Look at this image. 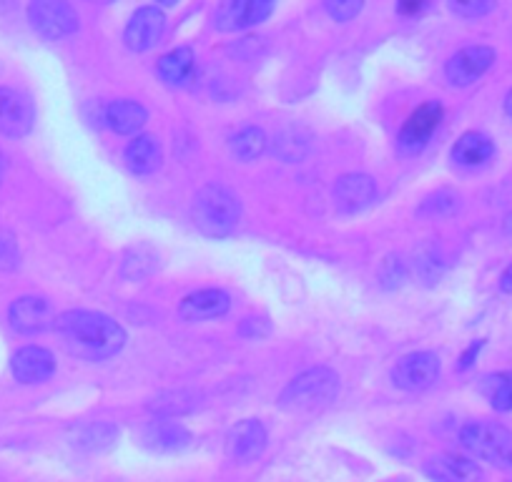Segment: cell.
Here are the masks:
<instances>
[{
  "label": "cell",
  "instance_id": "1",
  "mask_svg": "<svg viewBox=\"0 0 512 482\" xmlns=\"http://www.w3.org/2000/svg\"><path fill=\"white\" fill-rule=\"evenodd\" d=\"M56 332L61 334L63 344L76 357L88 362H103L111 359L126 347V329L116 319L101 312L88 309H71L56 319Z\"/></svg>",
  "mask_w": 512,
  "mask_h": 482
},
{
  "label": "cell",
  "instance_id": "2",
  "mask_svg": "<svg viewBox=\"0 0 512 482\" xmlns=\"http://www.w3.org/2000/svg\"><path fill=\"white\" fill-rule=\"evenodd\" d=\"M191 219L201 234L211 239L229 236L241 219V204L226 186L209 184L194 196Z\"/></svg>",
  "mask_w": 512,
  "mask_h": 482
},
{
  "label": "cell",
  "instance_id": "3",
  "mask_svg": "<svg viewBox=\"0 0 512 482\" xmlns=\"http://www.w3.org/2000/svg\"><path fill=\"white\" fill-rule=\"evenodd\" d=\"M339 395V377L329 367H312L294 377L279 395L284 412H314L327 407Z\"/></svg>",
  "mask_w": 512,
  "mask_h": 482
},
{
  "label": "cell",
  "instance_id": "4",
  "mask_svg": "<svg viewBox=\"0 0 512 482\" xmlns=\"http://www.w3.org/2000/svg\"><path fill=\"white\" fill-rule=\"evenodd\" d=\"M460 445L480 460L512 467V432L492 422H467L460 430Z\"/></svg>",
  "mask_w": 512,
  "mask_h": 482
},
{
  "label": "cell",
  "instance_id": "5",
  "mask_svg": "<svg viewBox=\"0 0 512 482\" xmlns=\"http://www.w3.org/2000/svg\"><path fill=\"white\" fill-rule=\"evenodd\" d=\"M28 21L46 41H61L78 31V13L68 0H31Z\"/></svg>",
  "mask_w": 512,
  "mask_h": 482
},
{
  "label": "cell",
  "instance_id": "6",
  "mask_svg": "<svg viewBox=\"0 0 512 482\" xmlns=\"http://www.w3.org/2000/svg\"><path fill=\"white\" fill-rule=\"evenodd\" d=\"M36 126V106L18 88L0 86V134L6 139H26Z\"/></svg>",
  "mask_w": 512,
  "mask_h": 482
},
{
  "label": "cell",
  "instance_id": "7",
  "mask_svg": "<svg viewBox=\"0 0 512 482\" xmlns=\"http://www.w3.org/2000/svg\"><path fill=\"white\" fill-rule=\"evenodd\" d=\"M277 8V0H224L216 11L214 23L219 31L236 33L267 21Z\"/></svg>",
  "mask_w": 512,
  "mask_h": 482
},
{
  "label": "cell",
  "instance_id": "8",
  "mask_svg": "<svg viewBox=\"0 0 512 482\" xmlns=\"http://www.w3.org/2000/svg\"><path fill=\"white\" fill-rule=\"evenodd\" d=\"M440 377V357L435 352H412L392 367V382L405 392H422Z\"/></svg>",
  "mask_w": 512,
  "mask_h": 482
},
{
  "label": "cell",
  "instance_id": "9",
  "mask_svg": "<svg viewBox=\"0 0 512 482\" xmlns=\"http://www.w3.org/2000/svg\"><path fill=\"white\" fill-rule=\"evenodd\" d=\"M442 113L445 111H442V106L437 101H427L422 106H417L400 131V139H397L400 149L405 154H417V151L425 149L430 144L432 134L437 131V126H440Z\"/></svg>",
  "mask_w": 512,
  "mask_h": 482
},
{
  "label": "cell",
  "instance_id": "10",
  "mask_svg": "<svg viewBox=\"0 0 512 482\" xmlns=\"http://www.w3.org/2000/svg\"><path fill=\"white\" fill-rule=\"evenodd\" d=\"M166 31V16L159 6H144L131 16L123 31V43L128 51L146 53L161 41Z\"/></svg>",
  "mask_w": 512,
  "mask_h": 482
},
{
  "label": "cell",
  "instance_id": "11",
  "mask_svg": "<svg viewBox=\"0 0 512 482\" xmlns=\"http://www.w3.org/2000/svg\"><path fill=\"white\" fill-rule=\"evenodd\" d=\"M56 309L46 297H21L8 309V322L18 334H43L56 327Z\"/></svg>",
  "mask_w": 512,
  "mask_h": 482
},
{
  "label": "cell",
  "instance_id": "12",
  "mask_svg": "<svg viewBox=\"0 0 512 482\" xmlns=\"http://www.w3.org/2000/svg\"><path fill=\"white\" fill-rule=\"evenodd\" d=\"M495 63V48L490 46H467L457 51L455 56L447 61L445 76L452 86L465 88L472 86L477 78L485 76Z\"/></svg>",
  "mask_w": 512,
  "mask_h": 482
},
{
  "label": "cell",
  "instance_id": "13",
  "mask_svg": "<svg viewBox=\"0 0 512 482\" xmlns=\"http://www.w3.org/2000/svg\"><path fill=\"white\" fill-rule=\"evenodd\" d=\"M11 372L21 385H41L56 375V357L46 347L28 344L11 357Z\"/></svg>",
  "mask_w": 512,
  "mask_h": 482
},
{
  "label": "cell",
  "instance_id": "14",
  "mask_svg": "<svg viewBox=\"0 0 512 482\" xmlns=\"http://www.w3.org/2000/svg\"><path fill=\"white\" fill-rule=\"evenodd\" d=\"M377 181L367 174H347L334 184V204L342 214H359L377 201Z\"/></svg>",
  "mask_w": 512,
  "mask_h": 482
},
{
  "label": "cell",
  "instance_id": "15",
  "mask_svg": "<svg viewBox=\"0 0 512 482\" xmlns=\"http://www.w3.org/2000/svg\"><path fill=\"white\" fill-rule=\"evenodd\" d=\"M267 427L259 420H241L239 425L231 427L229 437H226V452L231 460L236 462H254L256 457H262L267 450Z\"/></svg>",
  "mask_w": 512,
  "mask_h": 482
},
{
  "label": "cell",
  "instance_id": "16",
  "mask_svg": "<svg viewBox=\"0 0 512 482\" xmlns=\"http://www.w3.org/2000/svg\"><path fill=\"white\" fill-rule=\"evenodd\" d=\"M231 309V297L224 289H199L181 299L179 314L184 322H209L224 317Z\"/></svg>",
  "mask_w": 512,
  "mask_h": 482
},
{
  "label": "cell",
  "instance_id": "17",
  "mask_svg": "<svg viewBox=\"0 0 512 482\" xmlns=\"http://www.w3.org/2000/svg\"><path fill=\"white\" fill-rule=\"evenodd\" d=\"M149 121V111L141 106L139 101L131 98H121V101H111L103 108V124L118 136H134Z\"/></svg>",
  "mask_w": 512,
  "mask_h": 482
},
{
  "label": "cell",
  "instance_id": "18",
  "mask_svg": "<svg viewBox=\"0 0 512 482\" xmlns=\"http://www.w3.org/2000/svg\"><path fill=\"white\" fill-rule=\"evenodd\" d=\"M144 445L156 452H181L191 445V432L171 417H156L146 425Z\"/></svg>",
  "mask_w": 512,
  "mask_h": 482
},
{
  "label": "cell",
  "instance_id": "19",
  "mask_svg": "<svg viewBox=\"0 0 512 482\" xmlns=\"http://www.w3.org/2000/svg\"><path fill=\"white\" fill-rule=\"evenodd\" d=\"M425 472L437 482H477L482 477V470L477 462L462 455H437L425 465Z\"/></svg>",
  "mask_w": 512,
  "mask_h": 482
},
{
  "label": "cell",
  "instance_id": "20",
  "mask_svg": "<svg viewBox=\"0 0 512 482\" xmlns=\"http://www.w3.org/2000/svg\"><path fill=\"white\" fill-rule=\"evenodd\" d=\"M123 161H126L131 174L151 176L159 171L161 161H164V151H161V144L154 136H136L123 151Z\"/></svg>",
  "mask_w": 512,
  "mask_h": 482
},
{
  "label": "cell",
  "instance_id": "21",
  "mask_svg": "<svg viewBox=\"0 0 512 482\" xmlns=\"http://www.w3.org/2000/svg\"><path fill=\"white\" fill-rule=\"evenodd\" d=\"M492 154H495V144L490 136L480 131H467L452 146V161L460 166H482L492 159Z\"/></svg>",
  "mask_w": 512,
  "mask_h": 482
},
{
  "label": "cell",
  "instance_id": "22",
  "mask_svg": "<svg viewBox=\"0 0 512 482\" xmlns=\"http://www.w3.org/2000/svg\"><path fill=\"white\" fill-rule=\"evenodd\" d=\"M156 71H159V78L166 86H184L191 73H194V51L189 46L174 48L166 56H161Z\"/></svg>",
  "mask_w": 512,
  "mask_h": 482
},
{
  "label": "cell",
  "instance_id": "23",
  "mask_svg": "<svg viewBox=\"0 0 512 482\" xmlns=\"http://www.w3.org/2000/svg\"><path fill=\"white\" fill-rule=\"evenodd\" d=\"M159 269V252L151 244H136L126 252L121 264V277L128 282H141Z\"/></svg>",
  "mask_w": 512,
  "mask_h": 482
},
{
  "label": "cell",
  "instance_id": "24",
  "mask_svg": "<svg viewBox=\"0 0 512 482\" xmlns=\"http://www.w3.org/2000/svg\"><path fill=\"white\" fill-rule=\"evenodd\" d=\"M118 442V427L111 422H91L76 430L73 445L83 452H106Z\"/></svg>",
  "mask_w": 512,
  "mask_h": 482
},
{
  "label": "cell",
  "instance_id": "25",
  "mask_svg": "<svg viewBox=\"0 0 512 482\" xmlns=\"http://www.w3.org/2000/svg\"><path fill=\"white\" fill-rule=\"evenodd\" d=\"M267 146L269 139L259 126H244L229 139L231 156H236L239 161H256L259 156H264Z\"/></svg>",
  "mask_w": 512,
  "mask_h": 482
},
{
  "label": "cell",
  "instance_id": "26",
  "mask_svg": "<svg viewBox=\"0 0 512 482\" xmlns=\"http://www.w3.org/2000/svg\"><path fill=\"white\" fill-rule=\"evenodd\" d=\"M196 405H199V397H196L194 392L179 390V392H164V395L154 397V400L149 402V410L154 412L156 417H171V420H176L179 415H189V412H194Z\"/></svg>",
  "mask_w": 512,
  "mask_h": 482
},
{
  "label": "cell",
  "instance_id": "27",
  "mask_svg": "<svg viewBox=\"0 0 512 482\" xmlns=\"http://www.w3.org/2000/svg\"><path fill=\"white\" fill-rule=\"evenodd\" d=\"M482 395L490 400L492 410L512 412V372H495L487 375L480 385Z\"/></svg>",
  "mask_w": 512,
  "mask_h": 482
},
{
  "label": "cell",
  "instance_id": "28",
  "mask_svg": "<svg viewBox=\"0 0 512 482\" xmlns=\"http://www.w3.org/2000/svg\"><path fill=\"white\" fill-rule=\"evenodd\" d=\"M274 154L287 164H297L309 154V139L302 131H284L274 139Z\"/></svg>",
  "mask_w": 512,
  "mask_h": 482
},
{
  "label": "cell",
  "instance_id": "29",
  "mask_svg": "<svg viewBox=\"0 0 512 482\" xmlns=\"http://www.w3.org/2000/svg\"><path fill=\"white\" fill-rule=\"evenodd\" d=\"M415 272L425 284L440 282L442 274H445V262H442V257L437 254V249L422 247L420 252L415 254Z\"/></svg>",
  "mask_w": 512,
  "mask_h": 482
},
{
  "label": "cell",
  "instance_id": "30",
  "mask_svg": "<svg viewBox=\"0 0 512 482\" xmlns=\"http://www.w3.org/2000/svg\"><path fill=\"white\" fill-rule=\"evenodd\" d=\"M460 206V196L452 194V191L442 189L437 194H430L425 201L420 204V214L422 216H447L452 211H457Z\"/></svg>",
  "mask_w": 512,
  "mask_h": 482
},
{
  "label": "cell",
  "instance_id": "31",
  "mask_svg": "<svg viewBox=\"0 0 512 482\" xmlns=\"http://www.w3.org/2000/svg\"><path fill=\"white\" fill-rule=\"evenodd\" d=\"M407 282V264L402 262L400 257H387L382 264H379V284L384 289H400L402 284Z\"/></svg>",
  "mask_w": 512,
  "mask_h": 482
},
{
  "label": "cell",
  "instance_id": "32",
  "mask_svg": "<svg viewBox=\"0 0 512 482\" xmlns=\"http://www.w3.org/2000/svg\"><path fill=\"white\" fill-rule=\"evenodd\" d=\"M324 11L337 23H347L357 18L364 8V0H322Z\"/></svg>",
  "mask_w": 512,
  "mask_h": 482
},
{
  "label": "cell",
  "instance_id": "33",
  "mask_svg": "<svg viewBox=\"0 0 512 482\" xmlns=\"http://www.w3.org/2000/svg\"><path fill=\"white\" fill-rule=\"evenodd\" d=\"M21 264V249L11 231L0 229V272H13Z\"/></svg>",
  "mask_w": 512,
  "mask_h": 482
},
{
  "label": "cell",
  "instance_id": "34",
  "mask_svg": "<svg viewBox=\"0 0 512 482\" xmlns=\"http://www.w3.org/2000/svg\"><path fill=\"white\" fill-rule=\"evenodd\" d=\"M447 6L460 18H482L495 8V0H447Z\"/></svg>",
  "mask_w": 512,
  "mask_h": 482
},
{
  "label": "cell",
  "instance_id": "35",
  "mask_svg": "<svg viewBox=\"0 0 512 482\" xmlns=\"http://www.w3.org/2000/svg\"><path fill=\"white\" fill-rule=\"evenodd\" d=\"M269 332H272V324H269L267 319L249 317L239 324V334L246 339H264L269 337Z\"/></svg>",
  "mask_w": 512,
  "mask_h": 482
},
{
  "label": "cell",
  "instance_id": "36",
  "mask_svg": "<svg viewBox=\"0 0 512 482\" xmlns=\"http://www.w3.org/2000/svg\"><path fill=\"white\" fill-rule=\"evenodd\" d=\"M482 347H485V342H482V339H477V342H472L470 347L465 349V354H462V357H460V365H457V370H460V372L470 370V367L475 365L477 354L482 352Z\"/></svg>",
  "mask_w": 512,
  "mask_h": 482
},
{
  "label": "cell",
  "instance_id": "37",
  "mask_svg": "<svg viewBox=\"0 0 512 482\" xmlns=\"http://www.w3.org/2000/svg\"><path fill=\"white\" fill-rule=\"evenodd\" d=\"M430 0H397V13L400 16H417V13L425 11V6Z\"/></svg>",
  "mask_w": 512,
  "mask_h": 482
},
{
  "label": "cell",
  "instance_id": "38",
  "mask_svg": "<svg viewBox=\"0 0 512 482\" xmlns=\"http://www.w3.org/2000/svg\"><path fill=\"white\" fill-rule=\"evenodd\" d=\"M500 292L507 294V297H512V264L505 269V272H502V277H500Z\"/></svg>",
  "mask_w": 512,
  "mask_h": 482
},
{
  "label": "cell",
  "instance_id": "39",
  "mask_svg": "<svg viewBox=\"0 0 512 482\" xmlns=\"http://www.w3.org/2000/svg\"><path fill=\"white\" fill-rule=\"evenodd\" d=\"M505 111H507V116L512 118V91L507 93V98H505Z\"/></svg>",
  "mask_w": 512,
  "mask_h": 482
},
{
  "label": "cell",
  "instance_id": "40",
  "mask_svg": "<svg viewBox=\"0 0 512 482\" xmlns=\"http://www.w3.org/2000/svg\"><path fill=\"white\" fill-rule=\"evenodd\" d=\"M176 3H179V0H156V6H164V8L176 6Z\"/></svg>",
  "mask_w": 512,
  "mask_h": 482
},
{
  "label": "cell",
  "instance_id": "41",
  "mask_svg": "<svg viewBox=\"0 0 512 482\" xmlns=\"http://www.w3.org/2000/svg\"><path fill=\"white\" fill-rule=\"evenodd\" d=\"M505 231H507V236H512V214L505 219Z\"/></svg>",
  "mask_w": 512,
  "mask_h": 482
},
{
  "label": "cell",
  "instance_id": "42",
  "mask_svg": "<svg viewBox=\"0 0 512 482\" xmlns=\"http://www.w3.org/2000/svg\"><path fill=\"white\" fill-rule=\"evenodd\" d=\"M3 174H6V159L0 156V181H3Z\"/></svg>",
  "mask_w": 512,
  "mask_h": 482
}]
</instances>
